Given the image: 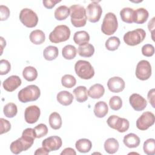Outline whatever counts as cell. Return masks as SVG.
<instances>
[{"label":"cell","instance_id":"obj_1","mask_svg":"<svg viewBox=\"0 0 155 155\" xmlns=\"http://www.w3.org/2000/svg\"><path fill=\"white\" fill-rule=\"evenodd\" d=\"M36 138V135L34 128H26L23 131L21 137L11 143L10 149L13 154H18L22 151L29 149L33 144Z\"/></svg>","mask_w":155,"mask_h":155},{"label":"cell","instance_id":"obj_2","mask_svg":"<svg viewBox=\"0 0 155 155\" xmlns=\"http://www.w3.org/2000/svg\"><path fill=\"white\" fill-rule=\"evenodd\" d=\"M70 20L75 27H82L85 25L87 16L85 8L79 4H74L69 7Z\"/></svg>","mask_w":155,"mask_h":155},{"label":"cell","instance_id":"obj_3","mask_svg":"<svg viewBox=\"0 0 155 155\" xmlns=\"http://www.w3.org/2000/svg\"><path fill=\"white\" fill-rule=\"evenodd\" d=\"M41 95L39 88L35 85H29L21 90L18 97L20 102L26 103L28 102L36 101Z\"/></svg>","mask_w":155,"mask_h":155},{"label":"cell","instance_id":"obj_4","mask_svg":"<svg viewBox=\"0 0 155 155\" xmlns=\"http://www.w3.org/2000/svg\"><path fill=\"white\" fill-rule=\"evenodd\" d=\"M74 70L76 74L83 79H90L94 75V70L91 64L84 60H79L76 62Z\"/></svg>","mask_w":155,"mask_h":155},{"label":"cell","instance_id":"obj_5","mask_svg":"<svg viewBox=\"0 0 155 155\" xmlns=\"http://www.w3.org/2000/svg\"><path fill=\"white\" fill-rule=\"evenodd\" d=\"M70 36V30L65 25H57L49 35V39L53 43H59L67 41Z\"/></svg>","mask_w":155,"mask_h":155},{"label":"cell","instance_id":"obj_6","mask_svg":"<svg viewBox=\"0 0 155 155\" xmlns=\"http://www.w3.org/2000/svg\"><path fill=\"white\" fill-rule=\"evenodd\" d=\"M118 27V22L116 16L111 12L107 13L103 19L101 25V30L106 35L114 34Z\"/></svg>","mask_w":155,"mask_h":155},{"label":"cell","instance_id":"obj_7","mask_svg":"<svg viewBox=\"0 0 155 155\" xmlns=\"http://www.w3.org/2000/svg\"><path fill=\"white\" fill-rule=\"evenodd\" d=\"M146 32L142 28L129 31L124 35V41L128 45L135 46L140 44L145 38Z\"/></svg>","mask_w":155,"mask_h":155},{"label":"cell","instance_id":"obj_8","mask_svg":"<svg viewBox=\"0 0 155 155\" xmlns=\"http://www.w3.org/2000/svg\"><path fill=\"white\" fill-rule=\"evenodd\" d=\"M19 19L23 25L28 28L36 27L38 22V17L36 13L31 9L27 8L21 10L19 13Z\"/></svg>","mask_w":155,"mask_h":155},{"label":"cell","instance_id":"obj_9","mask_svg":"<svg viewBox=\"0 0 155 155\" xmlns=\"http://www.w3.org/2000/svg\"><path fill=\"white\" fill-rule=\"evenodd\" d=\"M107 123L108 125L119 133H124L127 131L130 127L129 121L125 119L120 117L116 115L110 116L107 120Z\"/></svg>","mask_w":155,"mask_h":155},{"label":"cell","instance_id":"obj_10","mask_svg":"<svg viewBox=\"0 0 155 155\" xmlns=\"http://www.w3.org/2000/svg\"><path fill=\"white\" fill-rule=\"evenodd\" d=\"M85 11L87 19L93 23L98 22L102 13V7L97 1H93L90 3L87 7Z\"/></svg>","mask_w":155,"mask_h":155},{"label":"cell","instance_id":"obj_11","mask_svg":"<svg viewBox=\"0 0 155 155\" xmlns=\"http://www.w3.org/2000/svg\"><path fill=\"white\" fill-rule=\"evenodd\" d=\"M151 66L150 63L147 60L140 61L136 68V76L141 81L148 79L151 76Z\"/></svg>","mask_w":155,"mask_h":155},{"label":"cell","instance_id":"obj_12","mask_svg":"<svg viewBox=\"0 0 155 155\" xmlns=\"http://www.w3.org/2000/svg\"><path fill=\"white\" fill-rule=\"evenodd\" d=\"M154 115L152 112L145 111L137 119L136 127L140 130H146L154 124Z\"/></svg>","mask_w":155,"mask_h":155},{"label":"cell","instance_id":"obj_13","mask_svg":"<svg viewBox=\"0 0 155 155\" xmlns=\"http://www.w3.org/2000/svg\"><path fill=\"white\" fill-rule=\"evenodd\" d=\"M62 145V141L60 137L53 136L45 139L42 142V147L48 152L59 150Z\"/></svg>","mask_w":155,"mask_h":155},{"label":"cell","instance_id":"obj_14","mask_svg":"<svg viewBox=\"0 0 155 155\" xmlns=\"http://www.w3.org/2000/svg\"><path fill=\"white\" fill-rule=\"evenodd\" d=\"M40 108L36 105H31L27 107L24 111V118L28 124H34L36 122L40 116Z\"/></svg>","mask_w":155,"mask_h":155},{"label":"cell","instance_id":"obj_15","mask_svg":"<svg viewBox=\"0 0 155 155\" xmlns=\"http://www.w3.org/2000/svg\"><path fill=\"white\" fill-rule=\"evenodd\" d=\"M129 102L133 108L137 111L143 110L147 105L146 99L137 93L132 94L129 97Z\"/></svg>","mask_w":155,"mask_h":155},{"label":"cell","instance_id":"obj_16","mask_svg":"<svg viewBox=\"0 0 155 155\" xmlns=\"http://www.w3.org/2000/svg\"><path fill=\"white\" fill-rule=\"evenodd\" d=\"M107 87L109 90L113 93H119L125 88V82L120 77L114 76L108 79Z\"/></svg>","mask_w":155,"mask_h":155},{"label":"cell","instance_id":"obj_17","mask_svg":"<svg viewBox=\"0 0 155 155\" xmlns=\"http://www.w3.org/2000/svg\"><path fill=\"white\" fill-rule=\"evenodd\" d=\"M21 78L16 75H12L4 80L2 83V86L7 91L12 92L17 89L21 85Z\"/></svg>","mask_w":155,"mask_h":155},{"label":"cell","instance_id":"obj_18","mask_svg":"<svg viewBox=\"0 0 155 155\" xmlns=\"http://www.w3.org/2000/svg\"><path fill=\"white\" fill-rule=\"evenodd\" d=\"M149 16L148 12L144 8H139L134 11L133 16V22L138 24L145 23Z\"/></svg>","mask_w":155,"mask_h":155},{"label":"cell","instance_id":"obj_19","mask_svg":"<svg viewBox=\"0 0 155 155\" xmlns=\"http://www.w3.org/2000/svg\"><path fill=\"white\" fill-rule=\"evenodd\" d=\"M123 142L126 147L130 148L137 147L140 142V138L134 133H129L124 137Z\"/></svg>","mask_w":155,"mask_h":155},{"label":"cell","instance_id":"obj_20","mask_svg":"<svg viewBox=\"0 0 155 155\" xmlns=\"http://www.w3.org/2000/svg\"><path fill=\"white\" fill-rule=\"evenodd\" d=\"M56 99L58 102L61 105L64 106H68L73 102L74 97L73 94L69 91L64 90L58 93Z\"/></svg>","mask_w":155,"mask_h":155},{"label":"cell","instance_id":"obj_21","mask_svg":"<svg viewBox=\"0 0 155 155\" xmlns=\"http://www.w3.org/2000/svg\"><path fill=\"white\" fill-rule=\"evenodd\" d=\"M105 93V88L101 84H95L91 86L88 90V93L90 97L92 99H99Z\"/></svg>","mask_w":155,"mask_h":155},{"label":"cell","instance_id":"obj_22","mask_svg":"<svg viewBox=\"0 0 155 155\" xmlns=\"http://www.w3.org/2000/svg\"><path fill=\"white\" fill-rule=\"evenodd\" d=\"M78 51L79 56L84 58H90L94 53V47L92 44L88 42L79 45Z\"/></svg>","mask_w":155,"mask_h":155},{"label":"cell","instance_id":"obj_23","mask_svg":"<svg viewBox=\"0 0 155 155\" xmlns=\"http://www.w3.org/2000/svg\"><path fill=\"white\" fill-rule=\"evenodd\" d=\"M76 100L80 102H84L88 99V90L85 86H78L75 88L73 91Z\"/></svg>","mask_w":155,"mask_h":155},{"label":"cell","instance_id":"obj_24","mask_svg":"<svg viewBox=\"0 0 155 155\" xmlns=\"http://www.w3.org/2000/svg\"><path fill=\"white\" fill-rule=\"evenodd\" d=\"M94 113L97 117L102 118L105 117L108 111V107L104 101H99L96 103L94 107Z\"/></svg>","mask_w":155,"mask_h":155},{"label":"cell","instance_id":"obj_25","mask_svg":"<svg viewBox=\"0 0 155 155\" xmlns=\"http://www.w3.org/2000/svg\"><path fill=\"white\" fill-rule=\"evenodd\" d=\"M75 147L77 150L80 153H88L92 147L91 142L87 139H80L76 142Z\"/></svg>","mask_w":155,"mask_h":155},{"label":"cell","instance_id":"obj_26","mask_svg":"<svg viewBox=\"0 0 155 155\" xmlns=\"http://www.w3.org/2000/svg\"><path fill=\"white\" fill-rule=\"evenodd\" d=\"M119 142L114 138H108L104 142V149L108 154H114L116 153L119 149Z\"/></svg>","mask_w":155,"mask_h":155},{"label":"cell","instance_id":"obj_27","mask_svg":"<svg viewBox=\"0 0 155 155\" xmlns=\"http://www.w3.org/2000/svg\"><path fill=\"white\" fill-rule=\"evenodd\" d=\"M30 41L36 45H40L44 42L45 40V33L41 30L32 31L29 36Z\"/></svg>","mask_w":155,"mask_h":155},{"label":"cell","instance_id":"obj_28","mask_svg":"<svg viewBox=\"0 0 155 155\" xmlns=\"http://www.w3.org/2000/svg\"><path fill=\"white\" fill-rule=\"evenodd\" d=\"M73 41L77 45H81L89 42L90 35L86 31H78L74 34Z\"/></svg>","mask_w":155,"mask_h":155},{"label":"cell","instance_id":"obj_29","mask_svg":"<svg viewBox=\"0 0 155 155\" xmlns=\"http://www.w3.org/2000/svg\"><path fill=\"white\" fill-rule=\"evenodd\" d=\"M59 54L58 48L53 45L47 47L43 51V56L45 59L47 61H53L55 59Z\"/></svg>","mask_w":155,"mask_h":155},{"label":"cell","instance_id":"obj_30","mask_svg":"<svg viewBox=\"0 0 155 155\" xmlns=\"http://www.w3.org/2000/svg\"><path fill=\"white\" fill-rule=\"evenodd\" d=\"M22 76L27 81H33L38 76V71L36 69L32 66H28L24 68L22 71Z\"/></svg>","mask_w":155,"mask_h":155},{"label":"cell","instance_id":"obj_31","mask_svg":"<svg viewBox=\"0 0 155 155\" xmlns=\"http://www.w3.org/2000/svg\"><path fill=\"white\" fill-rule=\"evenodd\" d=\"M54 18L58 21L65 20L70 15V8L65 5H61L54 11Z\"/></svg>","mask_w":155,"mask_h":155},{"label":"cell","instance_id":"obj_32","mask_svg":"<svg viewBox=\"0 0 155 155\" xmlns=\"http://www.w3.org/2000/svg\"><path fill=\"white\" fill-rule=\"evenodd\" d=\"M49 124L51 128L58 130L62 126V119L60 114L57 112H53L49 116Z\"/></svg>","mask_w":155,"mask_h":155},{"label":"cell","instance_id":"obj_33","mask_svg":"<svg viewBox=\"0 0 155 155\" xmlns=\"http://www.w3.org/2000/svg\"><path fill=\"white\" fill-rule=\"evenodd\" d=\"M77 54L76 47L72 45H67L62 50V54L64 58L67 60L74 59Z\"/></svg>","mask_w":155,"mask_h":155},{"label":"cell","instance_id":"obj_34","mask_svg":"<svg viewBox=\"0 0 155 155\" xmlns=\"http://www.w3.org/2000/svg\"><path fill=\"white\" fill-rule=\"evenodd\" d=\"M134 11V10L133 8L130 7H125L122 8L120 12V16L122 21L128 24L133 23V16Z\"/></svg>","mask_w":155,"mask_h":155},{"label":"cell","instance_id":"obj_35","mask_svg":"<svg viewBox=\"0 0 155 155\" xmlns=\"http://www.w3.org/2000/svg\"><path fill=\"white\" fill-rule=\"evenodd\" d=\"M3 113L7 117L12 118L15 117L18 113L17 106L15 104L10 102L7 104L3 108Z\"/></svg>","mask_w":155,"mask_h":155},{"label":"cell","instance_id":"obj_36","mask_svg":"<svg viewBox=\"0 0 155 155\" xmlns=\"http://www.w3.org/2000/svg\"><path fill=\"white\" fill-rule=\"evenodd\" d=\"M143 152L147 155H154L155 154V140L150 138L145 140L143 145Z\"/></svg>","mask_w":155,"mask_h":155},{"label":"cell","instance_id":"obj_37","mask_svg":"<svg viewBox=\"0 0 155 155\" xmlns=\"http://www.w3.org/2000/svg\"><path fill=\"white\" fill-rule=\"evenodd\" d=\"M120 44V42L119 38L116 36H111L106 41L105 45L108 50L114 51L119 48Z\"/></svg>","mask_w":155,"mask_h":155},{"label":"cell","instance_id":"obj_38","mask_svg":"<svg viewBox=\"0 0 155 155\" xmlns=\"http://www.w3.org/2000/svg\"><path fill=\"white\" fill-rule=\"evenodd\" d=\"M61 84L64 87L71 88L76 85V79L73 75L65 74L61 78Z\"/></svg>","mask_w":155,"mask_h":155},{"label":"cell","instance_id":"obj_39","mask_svg":"<svg viewBox=\"0 0 155 155\" xmlns=\"http://www.w3.org/2000/svg\"><path fill=\"white\" fill-rule=\"evenodd\" d=\"M109 105L111 110L117 111L121 108L122 106V100L117 96H113L109 101Z\"/></svg>","mask_w":155,"mask_h":155},{"label":"cell","instance_id":"obj_40","mask_svg":"<svg viewBox=\"0 0 155 155\" xmlns=\"http://www.w3.org/2000/svg\"><path fill=\"white\" fill-rule=\"evenodd\" d=\"M36 138H41L48 133V128L45 124H39L34 128Z\"/></svg>","mask_w":155,"mask_h":155},{"label":"cell","instance_id":"obj_41","mask_svg":"<svg viewBox=\"0 0 155 155\" xmlns=\"http://www.w3.org/2000/svg\"><path fill=\"white\" fill-rule=\"evenodd\" d=\"M11 69L10 63L5 59H1L0 61V74L4 75L7 74Z\"/></svg>","mask_w":155,"mask_h":155},{"label":"cell","instance_id":"obj_42","mask_svg":"<svg viewBox=\"0 0 155 155\" xmlns=\"http://www.w3.org/2000/svg\"><path fill=\"white\" fill-rule=\"evenodd\" d=\"M142 53L147 57H151L154 53V47L152 44H145L142 47Z\"/></svg>","mask_w":155,"mask_h":155},{"label":"cell","instance_id":"obj_43","mask_svg":"<svg viewBox=\"0 0 155 155\" xmlns=\"http://www.w3.org/2000/svg\"><path fill=\"white\" fill-rule=\"evenodd\" d=\"M0 123H1V132H0L1 134L7 133L8 131H10L11 128V124L8 120L4 118H1Z\"/></svg>","mask_w":155,"mask_h":155},{"label":"cell","instance_id":"obj_44","mask_svg":"<svg viewBox=\"0 0 155 155\" xmlns=\"http://www.w3.org/2000/svg\"><path fill=\"white\" fill-rule=\"evenodd\" d=\"M10 14V10L9 8L5 6V5H0V20L1 21H5L8 19V18L9 17Z\"/></svg>","mask_w":155,"mask_h":155},{"label":"cell","instance_id":"obj_45","mask_svg":"<svg viewBox=\"0 0 155 155\" xmlns=\"http://www.w3.org/2000/svg\"><path fill=\"white\" fill-rule=\"evenodd\" d=\"M61 1H56V0H44L42 1L44 6L48 8V9H51L54 7V5L57 4L60 2Z\"/></svg>","mask_w":155,"mask_h":155},{"label":"cell","instance_id":"obj_46","mask_svg":"<svg viewBox=\"0 0 155 155\" xmlns=\"http://www.w3.org/2000/svg\"><path fill=\"white\" fill-rule=\"evenodd\" d=\"M154 88H152L148 91L147 94L148 100L153 108H154Z\"/></svg>","mask_w":155,"mask_h":155},{"label":"cell","instance_id":"obj_47","mask_svg":"<svg viewBox=\"0 0 155 155\" xmlns=\"http://www.w3.org/2000/svg\"><path fill=\"white\" fill-rule=\"evenodd\" d=\"M61 155H67V154H70V155H76V153L74 151V149L71 148H65L61 153Z\"/></svg>","mask_w":155,"mask_h":155},{"label":"cell","instance_id":"obj_48","mask_svg":"<svg viewBox=\"0 0 155 155\" xmlns=\"http://www.w3.org/2000/svg\"><path fill=\"white\" fill-rule=\"evenodd\" d=\"M49 152L44 147L38 148L36 151L34 153L35 155H43V154H48Z\"/></svg>","mask_w":155,"mask_h":155},{"label":"cell","instance_id":"obj_49","mask_svg":"<svg viewBox=\"0 0 155 155\" xmlns=\"http://www.w3.org/2000/svg\"><path fill=\"white\" fill-rule=\"evenodd\" d=\"M154 18H153L151 21H149L148 24V27L149 29V31H151V30L154 29Z\"/></svg>","mask_w":155,"mask_h":155},{"label":"cell","instance_id":"obj_50","mask_svg":"<svg viewBox=\"0 0 155 155\" xmlns=\"http://www.w3.org/2000/svg\"><path fill=\"white\" fill-rule=\"evenodd\" d=\"M0 39H1V48H2V51H1V54H2V50L4 48V47H5L6 45V41L4 39V38L2 37H0Z\"/></svg>","mask_w":155,"mask_h":155}]
</instances>
